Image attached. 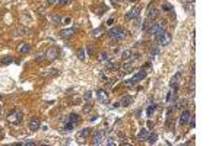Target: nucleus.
<instances>
[{
    "label": "nucleus",
    "instance_id": "1",
    "mask_svg": "<svg viewBox=\"0 0 219 146\" xmlns=\"http://www.w3.org/2000/svg\"><path fill=\"white\" fill-rule=\"evenodd\" d=\"M127 35H129L127 29H124V28H121V27H116V28H111V29L108 31V37L111 38L113 41H121V40H124Z\"/></svg>",
    "mask_w": 219,
    "mask_h": 146
},
{
    "label": "nucleus",
    "instance_id": "2",
    "mask_svg": "<svg viewBox=\"0 0 219 146\" xmlns=\"http://www.w3.org/2000/svg\"><path fill=\"white\" fill-rule=\"evenodd\" d=\"M146 78V70H140V72H137L132 79H127V80H124V86H133V85H136V83H139L140 80H143Z\"/></svg>",
    "mask_w": 219,
    "mask_h": 146
},
{
    "label": "nucleus",
    "instance_id": "3",
    "mask_svg": "<svg viewBox=\"0 0 219 146\" xmlns=\"http://www.w3.org/2000/svg\"><path fill=\"white\" fill-rule=\"evenodd\" d=\"M8 120H9L12 124H21L22 120H24V112H22L21 110H13V111L9 112Z\"/></svg>",
    "mask_w": 219,
    "mask_h": 146
},
{
    "label": "nucleus",
    "instance_id": "4",
    "mask_svg": "<svg viewBox=\"0 0 219 146\" xmlns=\"http://www.w3.org/2000/svg\"><path fill=\"white\" fill-rule=\"evenodd\" d=\"M79 120H80V117H79L76 112H72V114L67 117V121H66V124H64V130H66V131L73 130V127L79 123Z\"/></svg>",
    "mask_w": 219,
    "mask_h": 146
},
{
    "label": "nucleus",
    "instance_id": "5",
    "mask_svg": "<svg viewBox=\"0 0 219 146\" xmlns=\"http://www.w3.org/2000/svg\"><path fill=\"white\" fill-rule=\"evenodd\" d=\"M162 31H165L164 22H161V24H151V27H149V32H151L152 35H155V37H158Z\"/></svg>",
    "mask_w": 219,
    "mask_h": 146
},
{
    "label": "nucleus",
    "instance_id": "6",
    "mask_svg": "<svg viewBox=\"0 0 219 146\" xmlns=\"http://www.w3.org/2000/svg\"><path fill=\"white\" fill-rule=\"evenodd\" d=\"M140 10H142V6L136 5L135 8H132V9L129 10V13L126 15V18H127V19H137L139 15H140Z\"/></svg>",
    "mask_w": 219,
    "mask_h": 146
},
{
    "label": "nucleus",
    "instance_id": "7",
    "mask_svg": "<svg viewBox=\"0 0 219 146\" xmlns=\"http://www.w3.org/2000/svg\"><path fill=\"white\" fill-rule=\"evenodd\" d=\"M156 38H158V43H159L161 45H168V44L171 43V35H169L168 32H165V31H162Z\"/></svg>",
    "mask_w": 219,
    "mask_h": 146
},
{
    "label": "nucleus",
    "instance_id": "8",
    "mask_svg": "<svg viewBox=\"0 0 219 146\" xmlns=\"http://www.w3.org/2000/svg\"><path fill=\"white\" fill-rule=\"evenodd\" d=\"M121 57H123L124 61H136V60L139 59V54H137V53H133V51H130V50H126Z\"/></svg>",
    "mask_w": 219,
    "mask_h": 146
},
{
    "label": "nucleus",
    "instance_id": "9",
    "mask_svg": "<svg viewBox=\"0 0 219 146\" xmlns=\"http://www.w3.org/2000/svg\"><path fill=\"white\" fill-rule=\"evenodd\" d=\"M96 98H98V101L102 102V104H108V102H110V96H108L107 91H104V89H98V91H96Z\"/></svg>",
    "mask_w": 219,
    "mask_h": 146
},
{
    "label": "nucleus",
    "instance_id": "10",
    "mask_svg": "<svg viewBox=\"0 0 219 146\" xmlns=\"http://www.w3.org/2000/svg\"><path fill=\"white\" fill-rule=\"evenodd\" d=\"M105 140V131L104 130H98L93 134V145H102Z\"/></svg>",
    "mask_w": 219,
    "mask_h": 146
},
{
    "label": "nucleus",
    "instance_id": "11",
    "mask_svg": "<svg viewBox=\"0 0 219 146\" xmlns=\"http://www.w3.org/2000/svg\"><path fill=\"white\" fill-rule=\"evenodd\" d=\"M190 117H191V114H190V111H188V110H184V111L181 112V115H180V120H178V124H180V126H186V124L188 123V120H190Z\"/></svg>",
    "mask_w": 219,
    "mask_h": 146
},
{
    "label": "nucleus",
    "instance_id": "12",
    "mask_svg": "<svg viewBox=\"0 0 219 146\" xmlns=\"http://www.w3.org/2000/svg\"><path fill=\"white\" fill-rule=\"evenodd\" d=\"M91 131H92V129H89V127H86V129H82L80 131H77V134H76V139H77L79 142H83V139H86V137L91 134Z\"/></svg>",
    "mask_w": 219,
    "mask_h": 146
},
{
    "label": "nucleus",
    "instance_id": "13",
    "mask_svg": "<svg viewBox=\"0 0 219 146\" xmlns=\"http://www.w3.org/2000/svg\"><path fill=\"white\" fill-rule=\"evenodd\" d=\"M40 126H41L40 118H38V117H32L31 121H29V130H31V131H37V130L40 129Z\"/></svg>",
    "mask_w": 219,
    "mask_h": 146
},
{
    "label": "nucleus",
    "instance_id": "14",
    "mask_svg": "<svg viewBox=\"0 0 219 146\" xmlns=\"http://www.w3.org/2000/svg\"><path fill=\"white\" fill-rule=\"evenodd\" d=\"M75 32H76L75 28H67V29L60 31V37H61V38H70L72 35H75Z\"/></svg>",
    "mask_w": 219,
    "mask_h": 146
},
{
    "label": "nucleus",
    "instance_id": "15",
    "mask_svg": "<svg viewBox=\"0 0 219 146\" xmlns=\"http://www.w3.org/2000/svg\"><path fill=\"white\" fill-rule=\"evenodd\" d=\"M120 69V64L116 63V61H111V60H107L105 61V70H117Z\"/></svg>",
    "mask_w": 219,
    "mask_h": 146
},
{
    "label": "nucleus",
    "instance_id": "16",
    "mask_svg": "<svg viewBox=\"0 0 219 146\" xmlns=\"http://www.w3.org/2000/svg\"><path fill=\"white\" fill-rule=\"evenodd\" d=\"M158 16H159V10H156L155 8H149V10H148V19L149 21H155Z\"/></svg>",
    "mask_w": 219,
    "mask_h": 146
},
{
    "label": "nucleus",
    "instance_id": "17",
    "mask_svg": "<svg viewBox=\"0 0 219 146\" xmlns=\"http://www.w3.org/2000/svg\"><path fill=\"white\" fill-rule=\"evenodd\" d=\"M104 32H105L104 27H99V28H95V29L91 31V37L92 38H99L101 35H104Z\"/></svg>",
    "mask_w": 219,
    "mask_h": 146
},
{
    "label": "nucleus",
    "instance_id": "18",
    "mask_svg": "<svg viewBox=\"0 0 219 146\" xmlns=\"http://www.w3.org/2000/svg\"><path fill=\"white\" fill-rule=\"evenodd\" d=\"M57 54H59V51H57V48H54V47H51L47 53H45V57L48 59V60H54V59H57Z\"/></svg>",
    "mask_w": 219,
    "mask_h": 146
},
{
    "label": "nucleus",
    "instance_id": "19",
    "mask_svg": "<svg viewBox=\"0 0 219 146\" xmlns=\"http://www.w3.org/2000/svg\"><path fill=\"white\" fill-rule=\"evenodd\" d=\"M132 102H133V98H132V96H124V98L120 101V107H129Z\"/></svg>",
    "mask_w": 219,
    "mask_h": 146
},
{
    "label": "nucleus",
    "instance_id": "20",
    "mask_svg": "<svg viewBox=\"0 0 219 146\" xmlns=\"http://www.w3.org/2000/svg\"><path fill=\"white\" fill-rule=\"evenodd\" d=\"M29 50H31V48H29V45H28V44H21V45L18 47V51H19L21 54H28V53H29Z\"/></svg>",
    "mask_w": 219,
    "mask_h": 146
},
{
    "label": "nucleus",
    "instance_id": "21",
    "mask_svg": "<svg viewBox=\"0 0 219 146\" xmlns=\"http://www.w3.org/2000/svg\"><path fill=\"white\" fill-rule=\"evenodd\" d=\"M148 134H149V131H148L146 129H142V130L139 131V134H137V139H139V140H146V139H148Z\"/></svg>",
    "mask_w": 219,
    "mask_h": 146
},
{
    "label": "nucleus",
    "instance_id": "22",
    "mask_svg": "<svg viewBox=\"0 0 219 146\" xmlns=\"http://www.w3.org/2000/svg\"><path fill=\"white\" fill-rule=\"evenodd\" d=\"M51 21H53V24H56V25H59V24H61V22H63V18H61L60 15H57V13H54V15H51Z\"/></svg>",
    "mask_w": 219,
    "mask_h": 146
},
{
    "label": "nucleus",
    "instance_id": "23",
    "mask_svg": "<svg viewBox=\"0 0 219 146\" xmlns=\"http://www.w3.org/2000/svg\"><path fill=\"white\" fill-rule=\"evenodd\" d=\"M123 69V72H130L132 70V61H126L123 66H120Z\"/></svg>",
    "mask_w": 219,
    "mask_h": 146
},
{
    "label": "nucleus",
    "instance_id": "24",
    "mask_svg": "<svg viewBox=\"0 0 219 146\" xmlns=\"http://www.w3.org/2000/svg\"><path fill=\"white\" fill-rule=\"evenodd\" d=\"M156 137H158V136H156L155 133H152V134H148V139H146V142H148V143H155V142H156Z\"/></svg>",
    "mask_w": 219,
    "mask_h": 146
},
{
    "label": "nucleus",
    "instance_id": "25",
    "mask_svg": "<svg viewBox=\"0 0 219 146\" xmlns=\"http://www.w3.org/2000/svg\"><path fill=\"white\" fill-rule=\"evenodd\" d=\"M178 79H180V73H177V76H174L172 79H171V88H174V86H177V83H178Z\"/></svg>",
    "mask_w": 219,
    "mask_h": 146
},
{
    "label": "nucleus",
    "instance_id": "26",
    "mask_svg": "<svg viewBox=\"0 0 219 146\" xmlns=\"http://www.w3.org/2000/svg\"><path fill=\"white\" fill-rule=\"evenodd\" d=\"M155 110H156V105H155V104L149 105V108H148V111H146V115H148V117H151V115H152V112H153Z\"/></svg>",
    "mask_w": 219,
    "mask_h": 146
},
{
    "label": "nucleus",
    "instance_id": "27",
    "mask_svg": "<svg viewBox=\"0 0 219 146\" xmlns=\"http://www.w3.org/2000/svg\"><path fill=\"white\" fill-rule=\"evenodd\" d=\"M162 10H164V12H172V6H171L169 3H164V5H162Z\"/></svg>",
    "mask_w": 219,
    "mask_h": 146
},
{
    "label": "nucleus",
    "instance_id": "28",
    "mask_svg": "<svg viewBox=\"0 0 219 146\" xmlns=\"http://www.w3.org/2000/svg\"><path fill=\"white\" fill-rule=\"evenodd\" d=\"M77 57L80 59V60H85V51L80 48V50H77Z\"/></svg>",
    "mask_w": 219,
    "mask_h": 146
},
{
    "label": "nucleus",
    "instance_id": "29",
    "mask_svg": "<svg viewBox=\"0 0 219 146\" xmlns=\"http://www.w3.org/2000/svg\"><path fill=\"white\" fill-rule=\"evenodd\" d=\"M188 121H190V127H191V129H194V124H196V117H194V115H191Z\"/></svg>",
    "mask_w": 219,
    "mask_h": 146
},
{
    "label": "nucleus",
    "instance_id": "30",
    "mask_svg": "<svg viewBox=\"0 0 219 146\" xmlns=\"http://www.w3.org/2000/svg\"><path fill=\"white\" fill-rule=\"evenodd\" d=\"M70 3V0H59V5L60 6H67Z\"/></svg>",
    "mask_w": 219,
    "mask_h": 146
},
{
    "label": "nucleus",
    "instance_id": "31",
    "mask_svg": "<svg viewBox=\"0 0 219 146\" xmlns=\"http://www.w3.org/2000/svg\"><path fill=\"white\" fill-rule=\"evenodd\" d=\"M2 63H3V64H9V63H12V57H9V56H8V57H5Z\"/></svg>",
    "mask_w": 219,
    "mask_h": 146
},
{
    "label": "nucleus",
    "instance_id": "32",
    "mask_svg": "<svg viewBox=\"0 0 219 146\" xmlns=\"http://www.w3.org/2000/svg\"><path fill=\"white\" fill-rule=\"evenodd\" d=\"M99 60H101V61H107V60H108V54H107V53H105V54H101V56H99Z\"/></svg>",
    "mask_w": 219,
    "mask_h": 146
},
{
    "label": "nucleus",
    "instance_id": "33",
    "mask_svg": "<svg viewBox=\"0 0 219 146\" xmlns=\"http://www.w3.org/2000/svg\"><path fill=\"white\" fill-rule=\"evenodd\" d=\"M107 25H108V27H113V25H114V19H113V18H110V19L107 21Z\"/></svg>",
    "mask_w": 219,
    "mask_h": 146
},
{
    "label": "nucleus",
    "instance_id": "34",
    "mask_svg": "<svg viewBox=\"0 0 219 146\" xmlns=\"http://www.w3.org/2000/svg\"><path fill=\"white\" fill-rule=\"evenodd\" d=\"M91 94H92V92H86V94H85V96H83V98H85V99H86V101H88V99H91V96H92V95H91Z\"/></svg>",
    "mask_w": 219,
    "mask_h": 146
},
{
    "label": "nucleus",
    "instance_id": "35",
    "mask_svg": "<svg viewBox=\"0 0 219 146\" xmlns=\"http://www.w3.org/2000/svg\"><path fill=\"white\" fill-rule=\"evenodd\" d=\"M96 118H98V115H96V114H92V115L89 117V121H95Z\"/></svg>",
    "mask_w": 219,
    "mask_h": 146
},
{
    "label": "nucleus",
    "instance_id": "36",
    "mask_svg": "<svg viewBox=\"0 0 219 146\" xmlns=\"http://www.w3.org/2000/svg\"><path fill=\"white\" fill-rule=\"evenodd\" d=\"M194 85H196V83H194V79H193V80L190 82V89H191V92L194 91Z\"/></svg>",
    "mask_w": 219,
    "mask_h": 146
},
{
    "label": "nucleus",
    "instance_id": "37",
    "mask_svg": "<svg viewBox=\"0 0 219 146\" xmlns=\"http://www.w3.org/2000/svg\"><path fill=\"white\" fill-rule=\"evenodd\" d=\"M56 3V0H47V5L50 6V5H54Z\"/></svg>",
    "mask_w": 219,
    "mask_h": 146
},
{
    "label": "nucleus",
    "instance_id": "38",
    "mask_svg": "<svg viewBox=\"0 0 219 146\" xmlns=\"http://www.w3.org/2000/svg\"><path fill=\"white\" fill-rule=\"evenodd\" d=\"M89 110H91V105H86V107H85V110H83V111H85V112H88V111H89Z\"/></svg>",
    "mask_w": 219,
    "mask_h": 146
},
{
    "label": "nucleus",
    "instance_id": "39",
    "mask_svg": "<svg viewBox=\"0 0 219 146\" xmlns=\"http://www.w3.org/2000/svg\"><path fill=\"white\" fill-rule=\"evenodd\" d=\"M70 22H72L70 18H66V19H64V24H70Z\"/></svg>",
    "mask_w": 219,
    "mask_h": 146
},
{
    "label": "nucleus",
    "instance_id": "40",
    "mask_svg": "<svg viewBox=\"0 0 219 146\" xmlns=\"http://www.w3.org/2000/svg\"><path fill=\"white\" fill-rule=\"evenodd\" d=\"M127 2H130V3H135V2H136V0H127Z\"/></svg>",
    "mask_w": 219,
    "mask_h": 146
},
{
    "label": "nucleus",
    "instance_id": "41",
    "mask_svg": "<svg viewBox=\"0 0 219 146\" xmlns=\"http://www.w3.org/2000/svg\"><path fill=\"white\" fill-rule=\"evenodd\" d=\"M188 2H190V3H193V2H194V0H188Z\"/></svg>",
    "mask_w": 219,
    "mask_h": 146
}]
</instances>
